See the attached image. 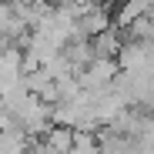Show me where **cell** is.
<instances>
[{
    "label": "cell",
    "instance_id": "1",
    "mask_svg": "<svg viewBox=\"0 0 154 154\" xmlns=\"http://www.w3.org/2000/svg\"><path fill=\"white\" fill-rule=\"evenodd\" d=\"M141 17H154V0H117V23L131 27Z\"/></svg>",
    "mask_w": 154,
    "mask_h": 154
}]
</instances>
